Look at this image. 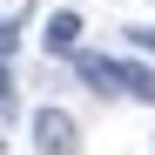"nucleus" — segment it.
<instances>
[{"instance_id":"f257e3e1","label":"nucleus","mask_w":155,"mask_h":155,"mask_svg":"<svg viewBox=\"0 0 155 155\" xmlns=\"http://www.w3.org/2000/svg\"><path fill=\"white\" fill-rule=\"evenodd\" d=\"M34 148L41 155H81V128L68 108H34Z\"/></svg>"},{"instance_id":"f03ea898","label":"nucleus","mask_w":155,"mask_h":155,"mask_svg":"<svg viewBox=\"0 0 155 155\" xmlns=\"http://www.w3.org/2000/svg\"><path fill=\"white\" fill-rule=\"evenodd\" d=\"M74 74H81L94 94H115L121 88V61H108V54H81V47H74Z\"/></svg>"},{"instance_id":"7ed1b4c3","label":"nucleus","mask_w":155,"mask_h":155,"mask_svg":"<svg viewBox=\"0 0 155 155\" xmlns=\"http://www.w3.org/2000/svg\"><path fill=\"white\" fill-rule=\"evenodd\" d=\"M41 47H47V54H74V47H81V14H74V7L47 14V34H41Z\"/></svg>"},{"instance_id":"20e7f679","label":"nucleus","mask_w":155,"mask_h":155,"mask_svg":"<svg viewBox=\"0 0 155 155\" xmlns=\"http://www.w3.org/2000/svg\"><path fill=\"white\" fill-rule=\"evenodd\" d=\"M121 88L135 94V101H148V108H155V68H142V61H121Z\"/></svg>"},{"instance_id":"39448f33","label":"nucleus","mask_w":155,"mask_h":155,"mask_svg":"<svg viewBox=\"0 0 155 155\" xmlns=\"http://www.w3.org/2000/svg\"><path fill=\"white\" fill-rule=\"evenodd\" d=\"M14 115V74H7V54H0V121Z\"/></svg>"},{"instance_id":"423d86ee","label":"nucleus","mask_w":155,"mask_h":155,"mask_svg":"<svg viewBox=\"0 0 155 155\" xmlns=\"http://www.w3.org/2000/svg\"><path fill=\"white\" fill-rule=\"evenodd\" d=\"M128 41H135L142 54H155V27H128Z\"/></svg>"},{"instance_id":"0eeeda50","label":"nucleus","mask_w":155,"mask_h":155,"mask_svg":"<svg viewBox=\"0 0 155 155\" xmlns=\"http://www.w3.org/2000/svg\"><path fill=\"white\" fill-rule=\"evenodd\" d=\"M14 41H20V34H14V20H0V54H14Z\"/></svg>"}]
</instances>
